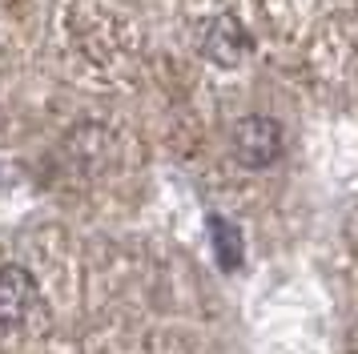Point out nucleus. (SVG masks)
I'll return each mask as SVG.
<instances>
[{"instance_id": "1", "label": "nucleus", "mask_w": 358, "mask_h": 354, "mask_svg": "<svg viewBox=\"0 0 358 354\" xmlns=\"http://www.w3.org/2000/svg\"><path fill=\"white\" fill-rule=\"evenodd\" d=\"M229 145H234V157L242 161L245 169H266L282 157V125L274 117H242L234 133H229Z\"/></svg>"}, {"instance_id": "2", "label": "nucleus", "mask_w": 358, "mask_h": 354, "mask_svg": "<svg viewBox=\"0 0 358 354\" xmlns=\"http://www.w3.org/2000/svg\"><path fill=\"white\" fill-rule=\"evenodd\" d=\"M36 306H41V294H36L33 274L24 266H4L0 270V326L20 330L36 314Z\"/></svg>"}, {"instance_id": "3", "label": "nucleus", "mask_w": 358, "mask_h": 354, "mask_svg": "<svg viewBox=\"0 0 358 354\" xmlns=\"http://www.w3.org/2000/svg\"><path fill=\"white\" fill-rule=\"evenodd\" d=\"M201 52L222 69H238L250 57V32L242 29L238 16H213L201 32Z\"/></svg>"}, {"instance_id": "4", "label": "nucleus", "mask_w": 358, "mask_h": 354, "mask_svg": "<svg viewBox=\"0 0 358 354\" xmlns=\"http://www.w3.org/2000/svg\"><path fill=\"white\" fill-rule=\"evenodd\" d=\"M210 238H213V250H217V262L234 270L238 262H242V238H238V229L222 218H210Z\"/></svg>"}]
</instances>
